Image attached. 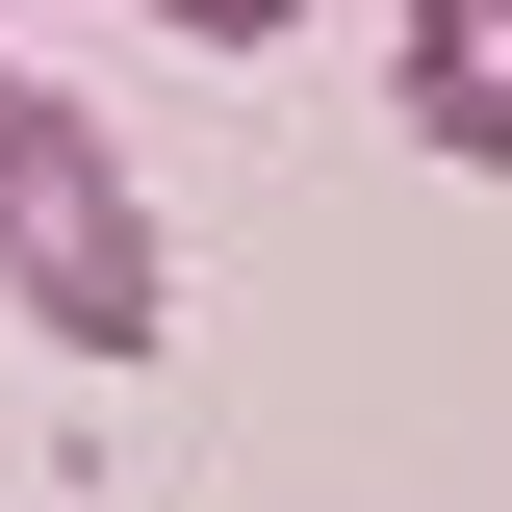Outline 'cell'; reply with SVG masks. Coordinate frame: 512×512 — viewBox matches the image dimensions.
<instances>
[{"instance_id":"cell-1","label":"cell","mask_w":512,"mask_h":512,"mask_svg":"<svg viewBox=\"0 0 512 512\" xmlns=\"http://www.w3.org/2000/svg\"><path fill=\"white\" fill-rule=\"evenodd\" d=\"M0 282L52 308V359H154V333H180V256H154L128 154L52 103V77H0Z\"/></svg>"},{"instance_id":"cell-2","label":"cell","mask_w":512,"mask_h":512,"mask_svg":"<svg viewBox=\"0 0 512 512\" xmlns=\"http://www.w3.org/2000/svg\"><path fill=\"white\" fill-rule=\"evenodd\" d=\"M410 128L436 154H512V0H410Z\"/></svg>"},{"instance_id":"cell-3","label":"cell","mask_w":512,"mask_h":512,"mask_svg":"<svg viewBox=\"0 0 512 512\" xmlns=\"http://www.w3.org/2000/svg\"><path fill=\"white\" fill-rule=\"evenodd\" d=\"M154 26H180V52H282L308 0H154Z\"/></svg>"}]
</instances>
